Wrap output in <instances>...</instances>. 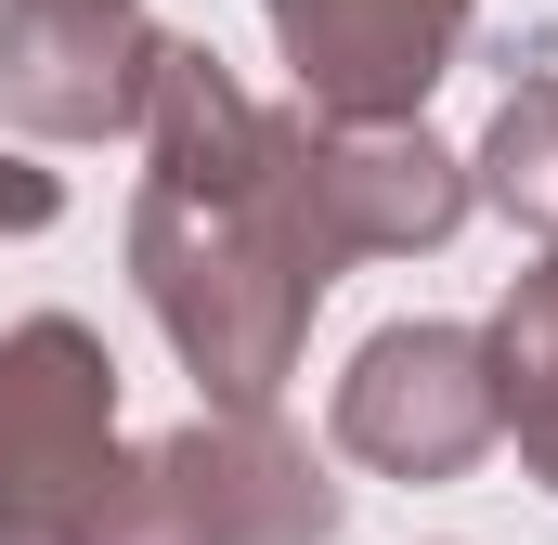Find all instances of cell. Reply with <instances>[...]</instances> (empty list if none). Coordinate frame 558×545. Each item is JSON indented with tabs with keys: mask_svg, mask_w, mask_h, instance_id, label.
Listing matches in <instances>:
<instances>
[{
	"mask_svg": "<svg viewBox=\"0 0 558 545\" xmlns=\"http://www.w3.org/2000/svg\"><path fill=\"white\" fill-rule=\"evenodd\" d=\"M312 105H260L208 39H156L143 65V195H131V286L156 338L182 351L195 403H286L325 286L351 272V234L325 208Z\"/></svg>",
	"mask_w": 558,
	"mask_h": 545,
	"instance_id": "obj_1",
	"label": "cell"
},
{
	"mask_svg": "<svg viewBox=\"0 0 558 545\" xmlns=\"http://www.w3.org/2000/svg\"><path fill=\"white\" fill-rule=\"evenodd\" d=\"M131 494L118 351L78 312L0 325V545H105Z\"/></svg>",
	"mask_w": 558,
	"mask_h": 545,
	"instance_id": "obj_2",
	"label": "cell"
},
{
	"mask_svg": "<svg viewBox=\"0 0 558 545\" xmlns=\"http://www.w3.org/2000/svg\"><path fill=\"white\" fill-rule=\"evenodd\" d=\"M351 494L286 441L274 403H195L182 428L131 441V494L105 545H338Z\"/></svg>",
	"mask_w": 558,
	"mask_h": 545,
	"instance_id": "obj_3",
	"label": "cell"
},
{
	"mask_svg": "<svg viewBox=\"0 0 558 545\" xmlns=\"http://www.w3.org/2000/svg\"><path fill=\"white\" fill-rule=\"evenodd\" d=\"M338 455L377 468V481H468L507 428H494V351L481 325H441V312H403L377 325L351 364H338Z\"/></svg>",
	"mask_w": 558,
	"mask_h": 545,
	"instance_id": "obj_4",
	"label": "cell"
},
{
	"mask_svg": "<svg viewBox=\"0 0 558 545\" xmlns=\"http://www.w3.org/2000/svg\"><path fill=\"white\" fill-rule=\"evenodd\" d=\"M156 39L169 26L143 0H0V131H26V143H118L143 118Z\"/></svg>",
	"mask_w": 558,
	"mask_h": 545,
	"instance_id": "obj_5",
	"label": "cell"
},
{
	"mask_svg": "<svg viewBox=\"0 0 558 545\" xmlns=\"http://www.w3.org/2000/svg\"><path fill=\"white\" fill-rule=\"evenodd\" d=\"M260 13L312 118H416L481 26V0H260Z\"/></svg>",
	"mask_w": 558,
	"mask_h": 545,
	"instance_id": "obj_6",
	"label": "cell"
},
{
	"mask_svg": "<svg viewBox=\"0 0 558 545\" xmlns=\"http://www.w3.org/2000/svg\"><path fill=\"white\" fill-rule=\"evenodd\" d=\"M481 351H494V428L520 441V468L558 494V261L546 247H533V272L494 299Z\"/></svg>",
	"mask_w": 558,
	"mask_h": 545,
	"instance_id": "obj_7",
	"label": "cell"
},
{
	"mask_svg": "<svg viewBox=\"0 0 558 545\" xmlns=\"http://www.w3.org/2000/svg\"><path fill=\"white\" fill-rule=\"evenodd\" d=\"M468 182H481V208H507V221L558 261V65H533V78L494 105V131H481V156H468Z\"/></svg>",
	"mask_w": 558,
	"mask_h": 545,
	"instance_id": "obj_8",
	"label": "cell"
},
{
	"mask_svg": "<svg viewBox=\"0 0 558 545\" xmlns=\"http://www.w3.org/2000/svg\"><path fill=\"white\" fill-rule=\"evenodd\" d=\"M52 221H65V182L26 143H0V234H52Z\"/></svg>",
	"mask_w": 558,
	"mask_h": 545,
	"instance_id": "obj_9",
	"label": "cell"
}]
</instances>
